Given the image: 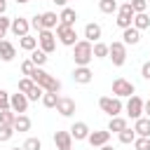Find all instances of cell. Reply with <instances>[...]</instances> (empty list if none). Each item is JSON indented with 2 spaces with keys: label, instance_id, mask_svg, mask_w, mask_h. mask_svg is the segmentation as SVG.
<instances>
[{
  "label": "cell",
  "instance_id": "6da1fadb",
  "mask_svg": "<svg viewBox=\"0 0 150 150\" xmlns=\"http://www.w3.org/2000/svg\"><path fill=\"white\" fill-rule=\"evenodd\" d=\"M30 80H33L38 87H42L45 91H52V94H59V91H61V82H59L54 75H49L47 70H42V68H35L33 75H30Z\"/></svg>",
  "mask_w": 150,
  "mask_h": 150
},
{
  "label": "cell",
  "instance_id": "7a4b0ae2",
  "mask_svg": "<svg viewBox=\"0 0 150 150\" xmlns=\"http://www.w3.org/2000/svg\"><path fill=\"white\" fill-rule=\"evenodd\" d=\"M73 59H75V66H89V61L94 59V54H91V42L77 40L75 47H73Z\"/></svg>",
  "mask_w": 150,
  "mask_h": 150
},
{
  "label": "cell",
  "instance_id": "3957f363",
  "mask_svg": "<svg viewBox=\"0 0 150 150\" xmlns=\"http://www.w3.org/2000/svg\"><path fill=\"white\" fill-rule=\"evenodd\" d=\"M98 108H101L105 115L117 117V115L122 112V98H117V96H101V98H98Z\"/></svg>",
  "mask_w": 150,
  "mask_h": 150
},
{
  "label": "cell",
  "instance_id": "277c9868",
  "mask_svg": "<svg viewBox=\"0 0 150 150\" xmlns=\"http://www.w3.org/2000/svg\"><path fill=\"white\" fill-rule=\"evenodd\" d=\"M56 38H59V42L61 45H66V47H75V42H77V33H75V26H56V33H54Z\"/></svg>",
  "mask_w": 150,
  "mask_h": 150
},
{
  "label": "cell",
  "instance_id": "5b68a950",
  "mask_svg": "<svg viewBox=\"0 0 150 150\" xmlns=\"http://www.w3.org/2000/svg\"><path fill=\"white\" fill-rule=\"evenodd\" d=\"M108 56H110V61H112V66H124V61H127V45L124 42H112V45H108Z\"/></svg>",
  "mask_w": 150,
  "mask_h": 150
},
{
  "label": "cell",
  "instance_id": "8992f818",
  "mask_svg": "<svg viewBox=\"0 0 150 150\" xmlns=\"http://www.w3.org/2000/svg\"><path fill=\"white\" fill-rule=\"evenodd\" d=\"M112 94L117 98H124V96L129 98V96L136 94V87H134V82H129L124 77H117V80H112Z\"/></svg>",
  "mask_w": 150,
  "mask_h": 150
},
{
  "label": "cell",
  "instance_id": "52a82bcc",
  "mask_svg": "<svg viewBox=\"0 0 150 150\" xmlns=\"http://www.w3.org/2000/svg\"><path fill=\"white\" fill-rule=\"evenodd\" d=\"M38 45H40V49L45 54H52L56 49V35L52 30H40L38 33Z\"/></svg>",
  "mask_w": 150,
  "mask_h": 150
},
{
  "label": "cell",
  "instance_id": "ba28073f",
  "mask_svg": "<svg viewBox=\"0 0 150 150\" xmlns=\"http://www.w3.org/2000/svg\"><path fill=\"white\" fill-rule=\"evenodd\" d=\"M9 110L16 112V115H26V110H28V98H26V94H21V91L9 94Z\"/></svg>",
  "mask_w": 150,
  "mask_h": 150
},
{
  "label": "cell",
  "instance_id": "9c48e42d",
  "mask_svg": "<svg viewBox=\"0 0 150 150\" xmlns=\"http://www.w3.org/2000/svg\"><path fill=\"white\" fill-rule=\"evenodd\" d=\"M127 115L131 117V120H138L141 115H143V98L141 96H129V101H127Z\"/></svg>",
  "mask_w": 150,
  "mask_h": 150
},
{
  "label": "cell",
  "instance_id": "30bf717a",
  "mask_svg": "<svg viewBox=\"0 0 150 150\" xmlns=\"http://www.w3.org/2000/svg\"><path fill=\"white\" fill-rule=\"evenodd\" d=\"M9 30H12L16 38H23V35H28V30H30V21H28L26 16H16V19H12Z\"/></svg>",
  "mask_w": 150,
  "mask_h": 150
},
{
  "label": "cell",
  "instance_id": "8fae6325",
  "mask_svg": "<svg viewBox=\"0 0 150 150\" xmlns=\"http://www.w3.org/2000/svg\"><path fill=\"white\" fill-rule=\"evenodd\" d=\"M38 21H40V30H52L59 26L56 12H42V14H38Z\"/></svg>",
  "mask_w": 150,
  "mask_h": 150
},
{
  "label": "cell",
  "instance_id": "7c38bea8",
  "mask_svg": "<svg viewBox=\"0 0 150 150\" xmlns=\"http://www.w3.org/2000/svg\"><path fill=\"white\" fill-rule=\"evenodd\" d=\"M56 112L63 115V117H70V115L75 112V101L68 98V96H59V101H56Z\"/></svg>",
  "mask_w": 150,
  "mask_h": 150
},
{
  "label": "cell",
  "instance_id": "4fadbf2b",
  "mask_svg": "<svg viewBox=\"0 0 150 150\" xmlns=\"http://www.w3.org/2000/svg\"><path fill=\"white\" fill-rule=\"evenodd\" d=\"M54 145H56V150H70V148H73V136H70V131H56V134H54Z\"/></svg>",
  "mask_w": 150,
  "mask_h": 150
},
{
  "label": "cell",
  "instance_id": "5bb4252c",
  "mask_svg": "<svg viewBox=\"0 0 150 150\" xmlns=\"http://www.w3.org/2000/svg\"><path fill=\"white\" fill-rule=\"evenodd\" d=\"M91 77H94V73L89 70V66H77V68L73 70V80H75L77 84H89Z\"/></svg>",
  "mask_w": 150,
  "mask_h": 150
},
{
  "label": "cell",
  "instance_id": "9a60e30c",
  "mask_svg": "<svg viewBox=\"0 0 150 150\" xmlns=\"http://www.w3.org/2000/svg\"><path fill=\"white\" fill-rule=\"evenodd\" d=\"M89 127H87V122H75L73 127H70V136L75 138V141H87L89 138Z\"/></svg>",
  "mask_w": 150,
  "mask_h": 150
},
{
  "label": "cell",
  "instance_id": "2e32d148",
  "mask_svg": "<svg viewBox=\"0 0 150 150\" xmlns=\"http://www.w3.org/2000/svg\"><path fill=\"white\" fill-rule=\"evenodd\" d=\"M87 141H89L94 148H101V145H105V143L110 141V131H108V129H103V131H91Z\"/></svg>",
  "mask_w": 150,
  "mask_h": 150
},
{
  "label": "cell",
  "instance_id": "e0dca14e",
  "mask_svg": "<svg viewBox=\"0 0 150 150\" xmlns=\"http://www.w3.org/2000/svg\"><path fill=\"white\" fill-rule=\"evenodd\" d=\"M134 131H136V136L150 138V117H138L134 122Z\"/></svg>",
  "mask_w": 150,
  "mask_h": 150
},
{
  "label": "cell",
  "instance_id": "ac0fdd59",
  "mask_svg": "<svg viewBox=\"0 0 150 150\" xmlns=\"http://www.w3.org/2000/svg\"><path fill=\"white\" fill-rule=\"evenodd\" d=\"M75 21H77V12L70 9V7H63L61 14H59V23L61 26H75Z\"/></svg>",
  "mask_w": 150,
  "mask_h": 150
},
{
  "label": "cell",
  "instance_id": "d6986e66",
  "mask_svg": "<svg viewBox=\"0 0 150 150\" xmlns=\"http://www.w3.org/2000/svg\"><path fill=\"white\" fill-rule=\"evenodd\" d=\"M84 40L91 42V45L98 42V40H101V26H98V23H87V26H84Z\"/></svg>",
  "mask_w": 150,
  "mask_h": 150
},
{
  "label": "cell",
  "instance_id": "ffe728a7",
  "mask_svg": "<svg viewBox=\"0 0 150 150\" xmlns=\"http://www.w3.org/2000/svg\"><path fill=\"white\" fill-rule=\"evenodd\" d=\"M122 42H124V45H138V42H141V30H136L134 26L124 28V30H122Z\"/></svg>",
  "mask_w": 150,
  "mask_h": 150
},
{
  "label": "cell",
  "instance_id": "44dd1931",
  "mask_svg": "<svg viewBox=\"0 0 150 150\" xmlns=\"http://www.w3.org/2000/svg\"><path fill=\"white\" fill-rule=\"evenodd\" d=\"M14 56H16V47L12 42H7V40H0V59L9 63Z\"/></svg>",
  "mask_w": 150,
  "mask_h": 150
},
{
  "label": "cell",
  "instance_id": "7402d4cb",
  "mask_svg": "<svg viewBox=\"0 0 150 150\" xmlns=\"http://www.w3.org/2000/svg\"><path fill=\"white\" fill-rule=\"evenodd\" d=\"M131 26H134L136 30H145V28H150V16H148L145 12H143V14H134Z\"/></svg>",
  "mask_w": 150,
  "mask_h": 150
},
{
  "label": "cell",
  "instance_id": "603a6c76",
  "mask_svg": "<svg viewBox=\"0 0 150 150\" xmlns=\"http://www.w3.org/2000/svg\"><path fill=\"white\" fill-rule=\"evenodd\" d=\"M124 129H127V120H124V117H120V115H117V117H110V122H108V131H110V134H112V131L120 134V131H124Z\"/></svg>",
  "mask_w": 150,
  "mask_h": 150
},
{
  "label": "cell",
  "instance_id": "cb8c5ba5",
  "mask_svg": "<svg viewBox=\"0 0 150 150\" xmlns=\"http://www.w3.org/2000/svg\"><path fill=\"white\" fill-rule=\"evenodd\" d=\"M12 127H14V131H30V117L28 115H16Z\"/></svg>",
  "mask_w": 150,
  "mask_h": 150
},
{
  "label": "cell",
  "instance_id": "d4e9b609",
  "mask_svg": "<svg viewBox=\"0 0 150 150\" xmlns=\"http://www.w3.org/2000/svg\"><path fill=\"white\" fill-rule=\"evenodd\" d=\"M117 0H98V9L103 12V14H115L117 12Z\"/></svg>",
  "mask_w": 150,
  "mask_h": 150
},
{
  "label": "cell",
  "instance_id": "484cf974",
  "mask_svg": "<svg viewBox=\"0 0 150 150\" xmlns=\"http://www.w3.org/2000/svg\"><path fill=\"white\" fill-rule=\"evenodd\" d=\"M19 47H21V49H26V52H33V49H38V38L23 35V38L19 40Z\"/></svg>",
  "mask_w": 150,
  "mask_h": 150
},
{
  "label": "cell",
  "instance_id": "4316f807",
  "mask_svg": "<svg viewBox=\"0 0 150 150\" xmlns=\"http://www.w3.org/2000/svg\"><path fill=\"white\" fill-rule=\"evenodd\" d=\"M91 54H94V59H105L108 56V45L105 42H94L91 45Z\"/></svg>",
  "mask_w": 150,
  "mask_h": 150
},
{
  "label": "cell",
  "instance_id": "83f0119b",
  "mask_svg": "<svg viewBox=\"0 0 150 150\" xmlns=\"http://www.w3.org/2000/svg\"><path fill=\"white\" fill-rule=\"evenodd\" d=\"M30 61L35 63V68H40V66L47 63V54H45L42 49H33V52H30Z\"/></svg>",
  "mask_w": 150,
  "mask_h": 150
},
{
  "label": "cell",
  "instance_id": "f1b7e54d",
  "mask_svg": "<svg viewBox=\"0 0 150 150\" xmlns=\"http://www.w3.org/2000/svg\"><path fill=\"white\" fill-rule=\"evenodd\" d=\"M40 101H42V105H45V108H56V101H59V96H56V94H52V91H45Z\"/></svg>",
  "mask_w": 150,
  "mask_h": 150
},
{
  "label": "cell",
  "instance_id": "f546056e",
  "mask_svg": "<svg viewBox=\"0 0 150 150\" xmlns=\"http://www.w3.org/2000/svg\"><path fill=\"white\" fill-rule=\"evenodd\" d=\"M136 141V131L134 129H124V131H120V143H124V145H129V143H134Z\"/></svg>",
  "mask_w": 150,
  "mask_h": 150
},
{
  "label": "cell",
  "instance_id": "4dcf8cb0",
  "mask_svg": "<svg viewBox=\"0 0 150 150\" xmlns=\"http://www.w3.org/2000/svg\"><path fill=\"white\" fill-rule=\"evenodd\" d=\"M14 120H16V112H12L9 108H7V110H0V124L12 127V124H14Z\"/></svg>",
  "mask_w": 150,
  "mask_h": 150
},
{
  "label": "cell",
  "instance_id": "1f68e13d",
  "mask_svg": "<svg viewBox=\"0 0 150 150\" xmlns=\"http://www.w3.org/2000/svg\"><path fill=\"white\" fill-rule=\"evenodd\" d=\"M21 148H23V150H42V141L33 136V138H26Z\"/></svg>",
  "mask_w": 150,
  "mask_h": 150
},
{
  "label": "cell",
  "instance_id": "d6a6232c",
  "mask_svg": "<svg viewBox=\"0 0 150 150\" xmlns=\"http://www.w3.org/2000/svg\"><path fill=\"white\" fill-rule=\"evenodd\" d=\"M42 94H45V89L35 84V87H33V89L26 94V98H28V103H30V101H40V98H42Z\"/></svg>",
  "mask_w": 150,
  "mask_h": 150
},
{
  "label": "cell",
  "instance_id": "836d02e7",
  "mask_svg": "<svg viewBox=\"0 0 150 150\" xmlns=\"http://www.w3.org/2000/svg\"><path fill=\"white\" fill-rule=\"evenodd\" d=\"M129 5H131V9H134V14H143V12L148 9V0H131Z\"/></svg>",
  "mask_w": 150,
  "mask_h": 150
},
{
  "label": "cell",
  "instance_id": "e575fe53",
  "mask_svg": "<svg viewBox=\"0 0 150 150\" xmlns=\"http://www.w3.org/2000/svg\"><path fill=\"white\" fill-rule=\"evenodd\" d=\"M14 136V127H7V124H0V143L9 141Z\"/></svg>",
  "mask_w": 150,
  "mask_h": 150
},
{
  "label": "cell",
  "instance_id": "d590c367",
  "mask_svg": "<svg viewBox=\"0 0 150 150\" xmlns=\"http://www.w3.org/2000/svg\"><path fill=\"white\" fill-rule=\"evenodd\" d=\"M33 87H35V82H33L30 77H23V80H19V91H21V94H28Z\"/></svg>",
  "mask_w": 150,
  "mask_h": 150
},
{
  "label": "cell",
  "instance_id": "8d00e7d4",
  "mask_svg": "<svg viewBox=\"0 0 150 150\" xmlns=\"http://www.w3.org/2000/svg\"><path fill=\"white\" fill-rule=\"evenodd\" d=\"M131 21H134V16H129V14H117V26L124 30V28H129L131 26Z\"/></svg>",
  "mask_w": 150,
  "mask_h": 150
},
{
  "label": "cell",
  "instance_id": "74e56055",
  "mask_svg": "<svg viewBox=\"0 0 150 150\" xmlns=\"http://www.w3.org/2000/svg\"><path fill=\"white\" fill-rule=\"evenodd\" d=\"M134 148H136V150H150V138L136 136V141H134Z\"/></svg>",
  "mask_w": 150,
  "mask_h": 150
},
{
  "label": "cell",
  "instance_id": "f35d334b",
  "mask_svg": "<svg viewBox=\"0 0 150 150\" xmlns=\"http://www.w3.org/2000/svg\"><path fill=\"white\" fill-rule=\"evenodd\" d=\"M9 26H12V19H7V16H0V40H2L5 35H7Z\"/></svg>",
  "mask_w": 150,
  "mask_h": 150
},
{
  "label": "cell",
  "instance_id": "ab89813d",
  "mask_svg": "<svg viewBox=\"0 0 150 150\" xmlns=\"http://www.w3.org/2000/svg\"><path fill=\"white\" fill-rule=\"evenodd\" d=\"M33 70H35V63H33V61H30V59H28V61H23V63H21V73H23V75H26V77H30V75H33Z\"/></svg>",
  "mask_w": 150,
  "mask_h": 150
},
{
  "label": "cell",
  "instance_id": "60d3db41",
  "mask_svg": "<svg viewBox=\"0 0 150 150\" xmlns=\"http://www.w3.org/2000/svg\"><path fill=\"white\" fill-rule=\"evenodd\" d=\"M7 108H9V94L0 89V110H7Z\"/></svg>",
  "mask_w": 150,
  "mask_h": 150
},
{
  "label": "cell",
  "instance_id": "b9f144b4",
  "mask_svg": "<svg viewBox=\"0 0 150 150\" xmlns=\"http://www.w3.org/2000/svg\"><path fill=\"white\" fill-rule=\"evenodd\" d=\"M117 14H129V16H134V9H131L129 2H122V5L117 7Z\"/></svg>",
  "mask_w": 150,
  "mask_h": 150
},
{
  "label": "cell",
  "instance_id": "7bdbcfd3",
  "mask_svg": "<svg viewBox=\"0 0 150 150\" xmlns=\"http://www.w3.org/2000/svg\"><path fill=\"white\" fill-rule=\"evenodd\" d=\"M141 75H143V80H150V61H145V63H143Z\"/></svg>",
  "mask_w": 150,
  "mask_h": 150
},
{
  "label": "cell",
  "instance_id": "ee69618b",
  "mask_svg": "<svg viewBox=\"0 0 150 150\" xmlns=\"http://www.w3.org/2000/svg\"><path fill=\"white\" fill-rule=\"evenodd\" d=\"M143 112L150 117V98H148V101H143Z\"/></svg>",
  "mask_w": 150,
  "mask_h": 150
},
{
  "label": "cell",
  "instance_id": "f6af8a7d",
  "mask_svg": "<svg viewBox=\"0 0 150 150\" xmlns=\"http://www.w3.org/2000/svg\"><path fill=\"white\" fill-rule=\"evenodd\" d=\"M5 9H7V2H0V16H5Z\"/></svg>",
  "mask_w": 150,
  "mask_h": 150
},
{
  "label": "cell",
  "instance_id": "bcb514c9",
  "mask_svg": "<svg viewBox=\"0 0 150 150\" xmlns=\"http://www.w3.org/2000/svg\"><path fill=\"white\" fill-rule=\"evenodd\" d=\"M52 2H56L59 7H66V2H68V0H52Z\"/></svg>",
  "mask_w": 150,
  "mask_h": 150
},
{
  "label": "cell",
  "instance_id": "7dc6e473",
  "mask_svg": "<svg viewBox=\"0 0 150 150\" xmlns=\"http://www.w3.org/2000/svg\"><path fill=\"white\" fill-rule=\"evenodd\" d=\"M101 150H115V148H112V145H108V143H105V145H101Z\"/></svg>",
  "mask_w": 150,
  "mask_h": 150
},
{
  "label": "cell",
  "instance_id": "c3c4849f",
  "mask_svg": "<svg viewBox=\"0 0 150 150\" xmlns=\"http://www.w3.org/2000/svg\"><path fill=\"white\" fill-rule=\"evenodd\" d=\"M16 2H19V5H26V2H28V0H16Z\"/></svg>",
  "mask_w": 150,
  "mask_h": 150
},
{
  "label": "cell",
  "instance_id": "681fc988",
  "mask_svg": "<svg viewBox=\"0 0 150 150\" xmlns=\"http://www.w3.org/2000/svg\"><path fill=\"white\" fill-rule=\"evenodd\" d=\"M12 150H23V148H12Z\"/></svg>",
  "mask_w": 150,
  "mask_h": 150
},
{
  "label": "cell",
  "instance_id": "f907efd6",
  "mask_svg": "<svg viewBox=\"0 0 150 150\" xmlns=\"http://www.w3.org/2000/svg\"><path fill=\"white\" fill-rule=\"evenodd\" d=\"M122 2H131V0H122Z\"/></svg>",
  "mask_w": 150,
  "mask_h": 150
},
{
  "label": "cell",
  "instance_id": "816d5d0a",
  "mask_svg": "<svg viewBox=\"0 0 150 150\" xmlns=\"http://www.w3.org/2000/svg\"><path fill=\"white\" fill-rule=\"evenodd\" d=\"M0 2H7V0H0Z\"/></svg>",
  "mask_w": 150,
  "mask_h": 150
},
{
  "label": "cell",
  "instance_id": "f5cc1de1",
  "mask_svg": "<svg viewBox=\"0 0 150 150\" xmlns=\"http://www.w3.org/2000/svg\"><path fill=\"white\" fill-rule=\"evenodd\" d=\"M148 5H150V0H148Z\"/></svg>",
  "mask_w": 150,
  "mask_h": 150
},
{
  "label": "cell",
  "instance_id": "db71d44e",
  "mask_svg": "<svg viewBox=\"0 0 150 150\" xmlns=\"http://www.w3.org/2000/svg\"><path fill=\"white\" fill-rule=\"evenodd\" d=\"M70 150H73V148H70Z\"/></svg>",
  "mask_w": 150,
  "mask_h": 150
}]
</instances>
